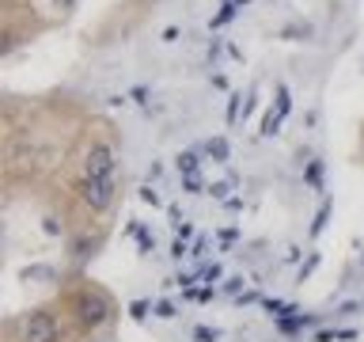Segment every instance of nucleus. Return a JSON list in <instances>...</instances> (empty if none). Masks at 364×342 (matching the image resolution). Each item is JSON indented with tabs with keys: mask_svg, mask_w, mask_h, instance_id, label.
<instances>
[{
	"mask_svg": "<svg viewBox=\"0 0 364 342\" xmlns=\"http://www.w3.org/2000/svg\"><path fill=\"white\" fill-rule=\"evenodd\" d=\"M122 198V167L118 148L107 133H91L76 156L73 202H76V228L99 224Z\"/></svg>",
	"mask_w": 364,
	"mask_h": 342,
	"instance_id": "nucleus-1",
	"label": "nucleus"
},
{
	"mask_svg": "<svg viewBox=\"0 0 364 342\" xmlns=\"http://www.w3.org/2000/svg\"><path fill=\"white\" fill-rule=\"evenodd\" d=\"M198 338H201V342H213V338H216V331H205V327H198Z\"/></svg>",
	"mask_w": 364,
	"mask_h": 342,
	"instance_id": "nucleus-5",
	"label": "nucleus"
},
{
	"mask_svg": "<svg viewBox=\"0 0 364 342\" xmlns=\"http://www.w3.org/2000/svg\"><path fill=\"white\" fill-rule=\"evenodd\" d=\"M193 167H198V156H193V152H182V156H178V171H186V175H190Z\"/></svg>",
	"mask_w": 364,
	"mask_h": 342,
	"instance_id": "nucleus-4",
	"label": "nucleus"
},
{
	"mask_svg": "<svg viewBox=\"0 0 364 342\" xmlns=\"http://www.w3.org/2000/svg\"><path fill=\"white\" fill-rule=\"evenodd\" d=\"M57 304L65 308L68 323H73V335H80V338H95L118 319L114 296L91 278H73L61 289V296H57Z\"/></svg>",
	"mask_w": 364,
	"mask_h": 342,
	"instance_id": "nucleus-2",
	"label": "nucleus"
},
{
	"mask_svg": "<svg viewBox=\"0 0 364 342\" xmlns=\"http://www.w3.org/2000/svg\"><path fill=\"white\" fill-rule=\"evenodd\" d=\"M8 342H68L73 338V323H68L65 308L57 301L34 304L27 312L8 319Z\"/></svg>",
	"mask_w": 364,
	"mask_h": 342,
	"instance_id": "nucleus-3",
	"label": "nucleus"
}]
</instances>
